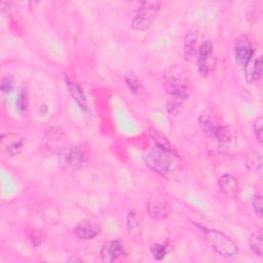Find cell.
<instances>
[{
    "label": "cell",
    "mask_w": 263,
    "mask_h": 263,
    "mask_svg": "<svg viewBox=\"0 0 263 263\" xmlns=\"http://www.w3.org/2000/svg\"><path fill=\"white\" fill-rule=\"evenodd\" d=\"M164 86L173 99L185 100L187 98V79L182 68L174 66L164 75Z\"/></svg>",
    "instance_id": "1"
},
{
    "label": "cell",
    "mask_w": 263,
    "mask_h": 263,
    "mask_svg": "<svg viewBox=\"0 0 263 263\" xmlns=\"http://www.w3.org/2000/svg\"><path fill=\"white\" fill-rule=\"evenodd\" d=\"M204 240L218 255L224 258H232L238 253V247L230 238L217 229H204Z\"/></svg>",
    "instance_id": "2"
},
{
    "label": "cell",
    "mask_w": 263,
    "mask_h": 263,
    "mask_svg": "<svg viewBox=\"0 0 263 263\" xmlns=\"http://www.w3.org/2000/svg\"><path fill=\"white\" fill-rule=\"evenodd\" d=\"M144 161L147 167L161 175V176L165 177L173 171L175 157L172 150L155 147L152 151L144 155Z\"/></svg>",
    "instance_id": "3"
},
{
    "label": "cell",
    "mask_w": 263,
    "mask_h": 263,
    "mask_svg": "<svg viewBox=\"0 0 263 263\" xmlns=\"http://www.w3.org/2000/svg\"><path fill=\"white\" fill-rule=\"evenodd\" d=\"M161 10L160 2H145L142 3L137 11V14L132 21V28L138 31H144L149 29L157 18Z\"/></svg>",
    "instance_id": "4"
},
{
    "label": "cell",
    "mask_w": 263,
    "mask_h": 263,
    "mask_svg": "<svg viewBox=\"0 0 263 263\" xmlns=\"http://www.w3.org/2000/svg\"><path fill=\"white\" fill-rule=\"evenodd\" d=\"M253 56L254 49L250 39L245 35L240 36L237 39L235 46V58L237 64L243 68H246L252 61Z\"/></svg>",
    "instance_id": "5"
},
{
    "label": "cell",
    "mask_w": 263,
    "mask_h": 263,
    "mask_svg": "<svg viewBox=\"0 0 263 263\" xmlns=\"http://www.w3.org/2000/svg\"><path fill=\"white\" fill-rule=\"evenodd\" d=\"M25 139L15 134H5L2 136L3 155L13 157L18 155L24 148Z\"/></svg>",
    "instance_id": "6"
},
{
    "label": "cell",
    "mask_w": 263,
    "mask_h": 263,
    "mask_svg": "<svg viewBox=\"0 0 263 263\" xmlns=\"http://www.w3.org/2000/svg\"><path fill=\"white\" fill-rule=\"evenodd\" d=\"M214 63L213 58V45L210 41L203 42L199 48L197 68L202 76H207L212 70Z\"/></svg>",
    "instance_id": "7"
},
{
    "label": "cell",
    "mask_w": 263,
    "mask_h": 263,
    "mask_svg": "<svg viewBox=\"0 0 263 263\" xmlns=\"http://www.w3.org/2000/svg\"><path fill=\"white\" fill-rule=\"evenodd\" d=\"M60 162L65 169L75 170L84 164L85 156L80 148L72 146V147H68L60 153Z\"/></svg>",
    "instance_id": "8"
},
{
    "label": "cell",
    "mask_w": 263,
    "mask_h": 263,
    "mask_svg": "<svg viewBox=\"0 0 263 263\" xmlns=\"http://www.w3.org/2000/svg\"><path fill=\"white\" fill-rule=\"evenodd\" d=\"M148 215L156 221L166 219L171 214V207L169 202L163 197H151L147 204Z\"/></svg>",
    "instance_id": "9"
},
{
    "label": "cell",
    "mask_w": 263,
    "mask_h": 263,
    "mask_svg": "<svg viewBox=\"0 0 263 263\" xmlns=\"http://www.w3.org/2000/svg\"><path fill=\"white\" fill-rule=\"evenodd\" d=\"M127 255L124 245L116 240L108 241L101 249V257L104 262H113Z\"/></svg>",
    "instance_id": "10"
},
{
    "label": "cell",
    "mask_w": 263,
    "mask_h": 263,
    "mask_svg": "<svg viewBox=\"0 0 263 263\" xmlns=\"http://www.w3.org/2000/svg\"><path fill=\"white\" fill-rule=\"evenodd\" d=\"M74 233L77 238L87 241L96 238L100 233V229L93 222L82 221L76 225V227L74 228Z\"/></svg>",
    "instance_id": "11"
},
{
    "label": "cell",
    "mask_w": 263,
    "mask_h": 263,
    "mask_svg": "<svg viewBox=\"0 0 263 263\" xmlns=\"http://www.w3.org/2000/svg\"><path fill=\"white\" fill-rule=\"evenodd\" d=\"M218 186L228 197H235L239 190L238 180L231 174H225L218 179Z\"/></svg>",
    "instance_id": "12"
},
{
    "label": "cell",
    "mask_w": 263,
    "mask_h": 263,
    "mask_svg": "<svg viewBox=\"0 0 263 263\" xmlns=\"http://www.w3.org/2000/svg\"><path fill=\"white\" fill-rule=\"evenodd\" d=\"M65 81L68 87V91L71 95V97L73 98V100H75V102L80 106L81 109L86 110L87 109V104H86V98L82 92V89L80 87V85L73 80L72 78H70L69 76L65 75Z\"/></svg>",
    "instance_id": "13"
},
{
    "label": "cell",
    "mask_w": 263,
    "mask_h": 263,
    "mask_svg": "<svg viewBox=\"0 0 263 263\" xmlns=\"http://www.w3.org/2000/svg\"><path fill=\"white\" fill-rule=\"evenodd\" d=\"M198 38V31L196 29L190 30L184 39V57L185 60L189 61L192 59V57L196 50V42Z\"/></svg>",
    "instance_id": "14"
},
{
    "label": "cell",
    "mask_w": 263,
    "mask_h": 263,
    "mask_svg": "<svg viewBox=\"0 0 263 263\" xmlns=\"http://www.w3.org/2000/svg\"><path fill=\"white\" fill-rule=\"evenodd\" d=\"M246 70L248 69V71L246 72V79L248 80V82L252 83V82H256L257 80H259L261 73H262V60L261 57H258L257 59L252 63L251 67H246Z\"/></svg>",
    "instance_id": "15"
},
{
    "label": "cell",
    "mask_w": 263,
    "mask_h": 263,
    "mask_svg": "<svg viewBox=\"0 0 263 263\" xmlns=\"http://www.w3.org/2000/svg\"><path fill=\"white\" fill-rule=\"evenodd\" d=\"M246 167L255 173L261 172L262 169V156L257 150H252L246 159Z\"/></svg>",
    "instance_id": "16"
},
{
    "label": "cell",
    "mask_w": 263,
    "mask_h": 263,
    "mask_svg": "<svg viewBox=\"0 0 263 263\" xmlns=\"http://www.w3.org/2000/svg\"><path fill=\"white\" fill-rule=\"evenodd\" d=\"M126 82L129 89L135 95H141L144 92V87L138 77L133 73H128L126 76Z\"/></svg>",
    "instance_id": "17"
},
{
    "label": "cell",
    "mask_w": 263,
    "mask_h": 263,
    "mask_svg": "<svg viewBox=\"0 0 263 263\" xmlns=\"http://www.w3.org/2000/svg\"><path fill=\"white\" fill-rule=\"evenodd\" d=\"M250 248L258 256L262 257V232L255 231L250 238Z\"/></svg>",
    "instance_id": "18"
},
{
    "label": "cell",
    "mask_w": 263,
    "mask_h": 263,
    "mask_svg": "<svg viewBox=\"0 0 263 263\" xmlns=\"http://www.w3.org/2000/svg\"><path fill=\"white\" fill-rule=\"evenodd\" d=\"M127 229L131 237L137 238L140 235V224L136 218L135 213H129L127 217Z\"/></svg>",
    "instance_id": "19"
},
{
    "label": "cell",
    "mask_w": 263,
    "mask_h": 263,
    "mask_svg": "<svg viewBox=\"0 0 263 263\" xmlns=\"http://www.w3.org/2000/svg\"><path fill=\"white\" fill-rule=\"evenodd\" d=\"M151 136L153 138V141L156 145V147H160V148H163L166 150H171V146L164 135L160 134L157 131H153L151 133Z\"/></svg>",
    "instance_id": "20"
},
{
    "label": "cell",
    "mask_w": 263,
    "mask_h": 263,
    "mask_svg": "<svg viewBox=\"0 0 263 263\" xmlns=\"http://www.w3.org/2000/svg\"><path fill=\"white\" fill-rule=\"evenodd\" d=\"M181 108H182V100H178V99H172L167 105V109L169 113L173 115H177L181 111Z\"/></svg>",
    "instance_id": "21"
},
{
    "label": "cell",
    "mask_w": 263,
    "mask_h": 263,
    "mask_svg": "<svg viewBox=\"0 0 263 263\" xmlns=\"http://www.w3.org/2000/svg\"><path fill=\"white\" fill-rule=\"evenodd\" d=\"M151 253L156 260H162L167 255V247L166 245L155 244L151 247Z\"/></svg>",
    "instance_id": "22"
},
{
    "label": "cell",
    "mask_w": 263,
    "mask_h": 263,
    "mask_svg": "<svg viewBox=\"0 0 263 263\" xmlns=\"http://www.w3.org/2000/svg\"><path fill=\"white\" fill-rule=\"evenodd\" d=\"M27 106H28L27 94L25 91H21L16 100V107L20 111H25L27 109Z\"/></svg>",
    "instance_id": "23"
},
{
    "label": "cell",
    "mask_w": 263,
    "mask_h": 263,
    "mask_svg": "<svg viewBox=\"0 0 263 263\" xmlns=\"http://www.w3.org/2000/svg\"><path fill=\"white\" fill-rule=\"evenodd\" d=\"M61 136H62V132H61L60 129H58V128H51V129L47 130V132H46L45 141L52 142V141L60 140Z\"/></svg>",
    "instance_id": "24"
},
{
    "label": "cell",
    "mask_w": 263,
    "mask_h": 263,
    "mask_svg": "<svg viewBox=\"0 0 263 263\" xmlns=\"http://www.w3.org/2000/svg\"><path fill=\"white\" fill-rule=\"evenodd\" d=\"M14 87V82L13 79L11 77H6L2 80V84H0V90H2L3 93L5 94H9L13 91Z\"/></svg>",
    "instance_id": "25"
},
{
    "label": "cell",
    "mask_w": 263,
    "mask_h": 263,
    "mask_svg": "<svg viewBox=\"0 0 263 263\" xmlns=\"http://www.w3.org/2000/svg\"><path fill=\"white\" fill-rule=\"evenodd\" d=\"M253 210L258 217L262 216V197L260 194H256L253 199Z\"/></svg>",
    "instance_id": "26"
},
{
    "label": "cell",
    "mask_w": 263,
    "mask_h": 263,
    "mask_svg": "<svg viewBox=\"0 0 263 263\" xmlns=\"http://www.w3.org/2000/svg\"><path fill=\"white\" fill-rule=\"evenodd\" d=\"M254 133L257 140L261 143L262 142V120L257 119L254 122Z\"/></svg>",
    "instance_id": "27"
},
{
    "label": "cell",
    "mask_w": 263,
    "mask_h": 263,
    "mask_svg": "<svg viewBox=\"0 0 263 263\" xmlns=\"http://www.w3.org/2000/svg\"><path fill=\"white\" fill-rule=\"evenodd\" d=\"M75 261H81V259H77V258H71V259H69V262H75Z\"/></svg>",
    "instance_id": "28"
}]
</instances>
